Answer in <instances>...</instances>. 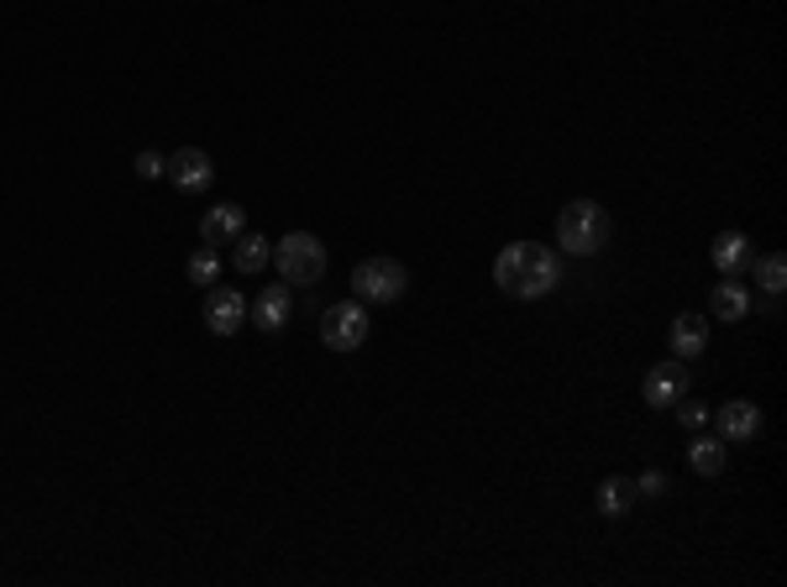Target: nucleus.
Here are the masks:
<instances>
[{
  "mask_svg": "<svg viewBox=\"0 0 787 587\" xmlns=\"http://www.w3.org/2000/svg\"><path fill=\"white\" fill-rule=\"evenodd\" d=\"M241 226H247V211L241 205H211V211L200 215V236H205V247H226V241H237Z\"/></svg>",
  "mask_w": 787,
  "mask_h": 587,
  "instance_id": "nucleus-11",
  "label": "nucleus"
},
{
  "mask_svg": "<svg viewBox=\"0 0 787 587\" xmlns=\"http://www.w3.org/2000/svg\"><path fill=\"white\" fill-rule=\"evenodd\" d=\"M594 504H598V515H604V519H625L636 504H641V494H636V477H625V472L604 477V483H598V494H594Z\"/></svg>",
  "mask_w": 787,
  "mask_h": 587,
  "instance_id": "nucleus-13",
  "label": "nucleus"
},
{
  "mask_svg": "<svg viewBox=\"0 0 787 587\" xmlns=\"http://www.w3.org/2000/svg\"><path fill=\"white\" fill-rule=\"evenodd\" d=\"M211 179H215L211 153H200V147H179V153H168V184L179 189V194H205Z\"/></svg>",
  "mask_w": 787,
  "mask_h": 587,
  "instance_id": "nucleus-7",
  "label": "nucleus"
},
{
  "mask_svg": "<svg viewBox=\"0 0 787 587\" xmlns=\"http://www.w3.org/2000/svg\"><path fill=\"white\" fill-rule=\"evenodd\" d=\"M494 283L509 300H547L551 289L562 283V258L547 252L541 241H509L494 258Z\"/></svg>",
  "mask_w": 787,
  "mask_h": 587,
  "instance_id": "nucleus-1",
  "label": "nucleus"
},
{
  "mask_svg": "<svg viewBox=\"0 0 787 587\" xmlns=\"http://www.w3.org/2000/svg\"><path fill=\"white\" fill-rule=\"evenodd\" d=\"M205 326H211V336H237L247 326V294L211 283V294H205Z\"/></svg>",
  "mask_w": 787,
  "mask_h": 587,
  "instance_id": "nucleus-8",
  "label": "nucleus"
},
{
  "mask_svg": "<svg viewBox=\"0 0 787 587\" xmlns=\"http://www.w3.org/2000/svg\"><path fill=\"white\" fill-rule=\"evenodd\" d=\"M709 305H715V320H745L751 315V289L735 273H724V283H715V294H709Z\"/></svg>",
  "mask_w": 787,
  "mask_h": 587,
  "instance_id": "nucleus-15",
  "label": "nucleus"
},
{
  "mask_svg": "<svg viewBox=\"0 0 787 587\" xmlns=\"http://www.w3.org/2000/svg\"><path fill=\"white\" fill-rule=\"evenodd\" d=\"M289 309H294V294H289V283H273V289H262L258 300L247 305V320L262 330V336H279L289 326Z\"/></svg>",
  "mask_w": 787,
  "mask_h": 587,
  "instance_id": "nucleus-10",
  "label": "nucleus"
},
{
  "mask_svg": "<svg viewBox=\"0 0 787 587\" xmlns=\"http://www.w3.org/2000/svg\"><path fill=\"white\" fill-rule=\"evenodd\" d=\"M609 241V211L598 200H573L567 211L556 215V247L573 258H594Z\"/></svg>",
  "mask_w": 787,
  "mask_h": 587,
  "instance_id": "nucleus-2",
  "label": "nucleus"
},
{
  "mask_svg": "<svg viewBox=\"0 0 787 587\" xmlns=\"http://www.w3.org/2000/svg\"><path fill=\"white\" fill-rule=\"evenodd\" d=\"M405 289H409V268L400 258H362L352 268V294L362 305H394V300H405Z\"/></svg>",
  "mask_w": 787,
  "mask_h": 587,
  "instance_id": "nucleus-4",
  "label": "nucleus"
},
{
  "mask_svg": "<svg viewBox=\"0 0 787 587\" xmlns=\"http://www.w3.org/2000/svg\"><path fill=\"white\" fill-rule=\"evenodd\" d=\"M688 462H693V472H698V477H719L730 456H724V441H709V436H698V441L688 447Z\"/></svg>",
  "mask_w": 787,
  "mask_h": 587,
  "instance_id": "nucleus-16",
  "label": "nucleus"
},
{
  "mask_svg": "<svg viewBox=\"0 0 787 587\" xmlns=\"http://www.w3.org/2000/svg\"><path fill=\"white\" fill-rule=\"evenodd\" d=\"M132 168H137V179H168V158H164V153H137V158H132Z\"/></svg>",
  "mask_w": 787,
  "mask_h": 587,
  "instance_id": "nucleus-20",
  "label": "nucleus"
},
{
  "mask_svg": "<svg viewBox=\"0 0 787 587\" xmlns=\"http://www.w3.org/2000/svg\"><path fill=\"white\" fill-rule=\"evenodd\" d=\"M373 336V320H368V305L362 300H341L321 315V341L331 347V352H358L362 341Z\"/></svg>",
  "mask_w": 787,
  "mask_h": 587,
  "instance_id": "nucleus-5",
  "label": "nucleus"
},
{
  "mask_svg": "<svg viewBox=\"0 0 787 587\" xmlns=\"http://www.w3.org/2000/svg\"><path fill=\"white\" fill-rule=\"evenodd\" d=\"M636 494H641V498H662V494H667V477H662V472H645L641 483H636Z\"/></svg>",
  "mask_w": 787,
  "mask_h": 587,
  "instance_id": "nucleus-22",
  "label": "nucleus"
},
{
  "mask_svg": "<svg viewBox=\"0 0 787 587\" xmlns=\"http://www.w3.org/2000/svg\"><path fill=\"white\" fill-rule=\"evenodd\" d=\"M709 258H715L719 273H745V268L756 262V247H751L745 232H719L715 247H709Z\"/></svg>",
  "mask_w": 787,
  "mask_h": 587,
  "instance_id": "nucleus-14",
  "label": "nucleus"
},
{
  "mask_svg": "<svg viewBox=\"0 0 787 587\" xmlns=\"http://www.w3.org/2000/svg\"><path fill=\"white\" fill-rule=\"evenodd\" d=\"M709 420H715V430L724 436V441H756V436H762V420H766V415H762V404L730 399V404H719Z\"/></svg>",
  "mask_w": 787,
  "mask_h": 587,
  "instance_id": "nucleus-9",
  "label": "nucleus"
},
{
  "mask_svg": "<svg viewBox=\"0 0 787 587\" xmlns=\"http://www.w3.org/2000/svg\"><path fill=\"white\" fill-rule=\"evenodd\" d=\"M184 273H190V283H194V289H211V283L221 279V258H215V247H205V252H194Z\"/></svg>",
  "mask_w": 787,
  "mask_h": 587,
  "instance_id": "nucleus-19",
  "label": "nucleus"
},
{
  "mask_svg": "<svg viewBox=\"0 0 787 587\" xmlns=\"http://www.w3.org/2000/svg\"><path fill=\"white\" fill-rule=\"evenodd\" d=\"M667 341H672V357H698V352H709V320L704 315H672V330H667Z\"/></svg>",
  "mask_w": 787,
  "mask_h": 587,
  "instance_id": "nucleus-12",
  "label": "nucleus"
},
{
  "mask_svg": "<svg viewBox=\"0 0 787 587\" xmlns=\"http://www.w3.org/2000/svg\"><path fill=\"white\" fill-rule=\"evenodd\" d=\"M273 268L284 273L289 289H305V283H321L326 279V268H331V258H326V241L311 232H289L279 247H273Z\"/></svg>",
  "mask_w": 787,
  "mask_h": 587,
  "instance_id": "nucleus-3",
  "label": "nucleus"
},
{
  "mask_svg": "<svg viewBox=\"0 0 787 587\" xmlns=\"http://www.w3.org/2000/svg\"><path fill=\"white\" fill-rule=\"evenodd\" d=\"M232 262H237L241 273H258V268H268V262H273V247H268L258 232H252V236L241 232L237 236V258H232Z\"/></svg>",
  "mask_w": 787,
  "mask_h": 587,
  "instance_id": "nucleus-17",
  "label": "nucleus"
},
{
  "mask_svg": "<svg viewBox=\"0 0 787 587\" xmlns=\"http://www.w3.org/2000/svg\"><path fill=\"white\" fill-rule=\"evenodd\" d=\"M688 383H693L688 362H683V357H667V362H656V368L645 373L641 399L651 404V409H672L677 399H688Z\"/></svg>",
  "mask_w": 787,
  "mask_h": 587,
  "instance_id": "nucleus-6",
  "label": "nucleus"
},
{
  "mask_svg": "<svg viewBox=\"0 0 787 587\" xmlns=\"http://www.w3.org/2000/svg\"><path fill=\"white\" fill-rule=\"evenodd\" d=\"M756 268V279H762V294H783L787 289V258L783 252H766L762 262H751Z\"/></svg>",
  "mask_w": 787,
  "mask_h": 587,
  "instance_id": "nucleus-18",
  "label": "nucleus"
},
{
  "mask_svg": "<svg viewBox=\"0 0 787 587\" xmlns=\"http://www.w3.org/2000/svg\"><path fill=\"white\" fill-rule=\"evenodd\" d=\"M672 409H677V425H683V430H704V425H709V409H704V404L677 399Z\"/></svg>",
  "mask_w": 787,
  "mask_h": 587,
  "instance_id": "nucleus-21",
  "label": "nucleus"
}]
</instances>
